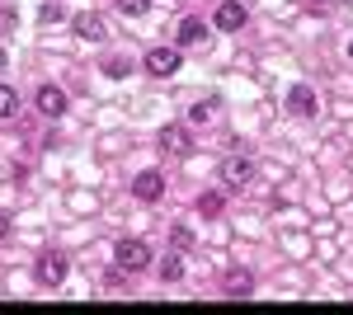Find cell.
<instances>
[{
  "mask_svg": "<svg viewBox=\"0 0 353 315\" xmlns=\"http://www.w3.org/2000/svg\"><path fill=\"white\" fill-rule=\"evenodd\" d=\"M113 263H118L123 273H141V268H151V250H146L141 240H118V245H113Z\"/></svg>",
  "mask_w": 353,
  "mask_h": 315,
  "instance_id": "cell-1",
  "label": "cell"
},
{
  "mask_svg": "<svg viewBox=\"0 0 353 315\" xmlns=\"http://www.w3.org/2000/svg\"><path fill=\"white\" fill-rule=\"evenodd\" d=\"M141 66H146V76H174L179 71V48H151L141 57Z\"/></svg>",
  "mask_w": 353,
  "mask_h": 315,
  "instance_id": "cell-2",
  "label": "cell"
},
{
  "mask_svg": "<svg viewBox=\"0 0 353 315\" xmlns=\"http://www.w3.org/2000/svg\"><path fill=\"white\" fill-rule=\"evenodd\" d=\"M250 179H254L250 156H226V160H221V184H226V188H245Z\"/></svg>",
  "mask_w": 353,
  "mask_h": 315,
  "instance_id": "cell-3",
  "label": "cell"
},
{
  "mask_svg": "<svg viewBox=\"0 0 353 315\" xmlns=\"http://www.w3.org/2000/svg\"><path fill=\"white\" fill-rule=\"evenodd\" d=\"M33 273H38V283L57 287V283L66 278V254H57V250H43V254H38V268H33Z\"/></svg>",
  "mask_w": 353,
  "mask_h": 315,
  "instance_id": "cell-4",
  "label": "cell"
},
{
  "mask_svg": "<svg viewBox=\"0 0 353 315\" xmlns=\"http://www.w3.org/2000/svg\"><path fill=\"white\" fill-rule=\"evenodd\" d=\"M316 108H321V99H316L311 85H292V90H288V113H292V118H311Z\"/></svg>",
  "mask_w": 353,
  "mask_h": 315,
  "instance_id": "cell-5",
  "label": "cell"
},
{
  "mask_svg": "<svg viewBox=\"0 0 353 315\" xmlns=\"http://www.w3.org/2000/svg\"><path fill=\"white\" fill-rule=\"evenodd\" d=\"M161 146L170 151V156H189L193 151V136L184 123H170V128H161Z\"/></svg>",
  "mask_w": 353,
  "mask_h": 315,
  "instance_id": "cell-6",
  "label": "cell"
},
{
  "mask_svg": "<svg viewBox=\"0 0 353 315\" xmlns=\"http://www.w3.org/2000/svg\"><path fill=\"white\" fill-rule=\"evenodd\" d=\"M132 193L141 198V203H156V198L165 193V174L161 170H141V174L132 179Z\"/></svg>",
  "mask_w": 353,
  "mask_h": 315,
  "instance_id": "cell-7",
  "label": "cell"
},
{
  "mask_svg": "<svg viewBox=\"0 0 353 315\" xmlns=\"http://www.w3.org/2000/svg\"><path fill=\"white\" fill-rule=\"evenodd\" d=\"M33 104H38V113H48V118H61V113H66V94H61L57 85H38Z\"/></svg>",
  "mask_w": 353,
  "mask_h": 315,
  "instance_id": "cell-8",
  "label": "cell"
},
{
  "mask_svg": "<svg viewBox=\"0 0 353 315\" xmlns=\"http://www.w3.org/2000/svg\"><path fill=\"white\" fill-rule=\"evenodd\" d=\"M76 33L85 43H99V38H109V24H104V14H76Z\"/></svg>",
  "mask_w": 353,
  "mask_h": 315,
  "instance_id": "cell-9",
  "label": "cell"
},
{
  "mask_svg": "<svg viewBox=\"0 0 353 315\" xmlns=\"http://www.w3.org/2000/svg\"><path fill=\"white\" fill-rule=\"evenodd\" d=\"M217 28H226V33L245 28V5H241V0H226V5L217 10Z\"/></svg>",
  "mask_w": 353,
  "mask_h": 315,
  "instance_id": "cell-10",
  "label": "cell"
},
{
  "mask_svg": "<svg viewBox=\"0 0 353 315\" xmlns=\"http://www.w3.org/2000/svg\"><path fill=\"white\" fill-rule=\"evenodd\" d=\"M221 287L231 292V296H250V292H254V278H250L245 268H231V273H221Z\"/></svg>",
  "mask_w": 353,
  "mask_h": 315,
  "instance_id": "cell-11",
  "label": "cell"
},
{
  "mask_svg": "<svg viewBox=\"0 0 353 315\" xmlns=\"http://www.w3.org/2000/svg\"><path fill=\"white\" fill-rule=\"evenodd\" d=\"M203 38H208V24H203L198 14H189V19L179 24V48H198Z\"/></svg>",
  "mask_w": 353,
  "mask_h": 315,
  "instance_id": "cell-12",
  "label": "cell"
},
{
  "mask_svg": "<svg viewBox=\"0 0 353 315\" xmlns=\"http://www.w3.org/2000/svg\"><path fill=\"white\" fill-rule=\"evenodd\" d=\"M161 278L165 283H179V278H184V259H179V254H165L161 259Z\"/></svg>",
  "mask_w": 353,
  "mask_h": 315,
  "instance_id": "cell-13",
  "label": "cell"
},
{
  "mask_svg": "<svg viewBox=\"0 0 353 315\" xmlns=\"http://www.w3.org/2000/svg\"><path fill=\"white\" fill-rule=\"evenodd\" d=\"M198 212H203V216H221V212H226V198H221V193H203V198H198Z\"/></svg>",
  "mask_w": 353,
  "mask_h": 315,
  "instance_id": "cell-14",
  "label": "cell"
},
{
  "mask_svg": "<svg viewBox=\"0 0 353 315\" xmlns=\"http://www.w3.org/2000/svg\"><path fill=\"white\" fill-rule=\"evenodd\" d=\"M14 113H19V94L10 85H0V118H14Z\"/></svg>",
  "mask_w": 353,
  "mask_h": 315,
  "instance_id": "cell-15",
  "label": "cell"
},
{
  "mask_svg": "<svg viewBox=\"0 0 353 315\" xmlns=\"http://www.w3.org/2000/svg\"><path fill=\"white\" fill-rule=\"evenodd\" d=\"M217 118V99H203V104H193V113H189V123H212Z\"/></svg>",
  "mask_w": 353,
  "mask_h": 315,
  "instance_id": "cell-16",
  "label": "cell"
},
{
  "mask_svg": "<svg viewBox=\"0 0 353 315\" xmlns=\"http://www.w3.org/2000/svg\"><path fill=\"white\" fill-rule=\"evenodd\" d=\"M113 5H118L123 14H146V10H151V0H113Z\"/></svg>",
  "mask_w": 353,
  "mask_h": 315,
  "instance_id": "cell-17",
  "label": "cell"
},
{
  "mask_svg": "<svg viewBox=\"0 0 353 315\" xmlns=\"http://www.w3.org/2000/svg\"><path fill=\"white\" fill-rule=\"evenodd\" d=\"M38 19H43V24H57V19H61V5H43Z\"/></svg>",
  "mask_w": 353,
  "mask_h": 315,
  "instance_id": "cell-18",
  "label": "cell"
},
{
  "mask_svg": "<svg viewBox=\"0 0 353 315\" xmlns=\"http://www.w3.org/2000/svg\"><path fill=\"white\" fill-rule=\"evenodd\" d=\"M104 71H109V76H128V61H123V57H109Z\"/></svg>",
  "mask_w": 353,
  "mask_h": 315,
  "instance_id": "cell-19",
  "label": "cell"
},
{
  "mask_svg": "<svg viewBox=\"0 0 353 315\" xmlns=\"http://www.w3.org/2000/svg\"><path fill=\"white\" fill-rule=\"evenodd\" d=\"M10 236V216H5V212H0V240Z\"/></svg>",
  "mask_w": 353,
  "mask_h": 315,
  "instance_id": "cell-20",
  "label": "cell"
},
{
  "mask_svg": "<svg viewBox=\"0 0 353 315\" xmlns=\"http://www.w3.org/2000/svg\"><path fill=\"white\" fill-rule=\"evenodd\" d=\"M5 61H10V57H5V52H0V71H5Z\"/></svg>",
  "mask_w": 353,
  "mask_h": 315,
  "instance_id": "cell-21",
  "label": "cell"
},
{
  "mask_svg": "<svg viewBox=\"0 0 353 315\" xmlns=\"http://www.w3.org/2000/svg\"><path fill=\"white\" fill-rule=\"evenodd\" d=\"M349 57H353V43H349Z\"/></svg>",
  "mask_w": 353,
  "mask_h": 315,
  "instance_id": "cell-22",
  "label": "cell"
}]
</instances>
